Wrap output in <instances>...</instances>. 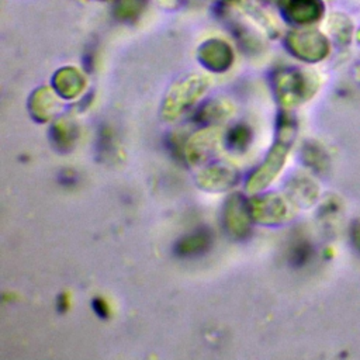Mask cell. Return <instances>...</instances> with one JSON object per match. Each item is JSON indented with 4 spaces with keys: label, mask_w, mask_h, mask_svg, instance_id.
I'll list each match as a JSON object with an SVG mask.
<instances>
[{
    "label": "cell",
    "mask_w": 360,
    "mask_h": 360,
    "mask_svg": "<svg viewBox=\"0 0 360 360\" xmlns=\"http://www.w3.org/2000/svg\"><path fill=\"white\" fill-rule=\"evenodd\" d=\"M322 3L319 0H291L290 14L298 24L316 21L322 15Z\"/></svg>",
    "instance_id": "1"
},
{
    "label": "cell",
    "mask_w": 360,
    "mask_h": 360,
    "mask_svg": "<svg viewBox=\"0 0 360 360\" xmlns=\"http://www.w3.org/2000/svg\"><path fill=\"white\" fill-rule=\"evenodd\" d=\"M235 132L238 134V136H235L233 132H229V143L233 146V148H238L240 145H245L246 141H248V129L246 128H233Z\"/></svg>",
    "instance_id": "2"
}]
</instances>
